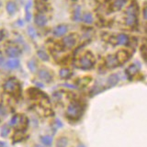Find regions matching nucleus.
Wrapping results in <instances>:
<instances>
[{
	"mask_svg": "<svg viewBox=\"0 0 147 147\" xmlns=\"http://www.w3.org/2000/svg\"><path fill=\"white\" fill-rule=\"evenodd\" d=\"M83 113L82 106L77 102H73L68 106L66 110V116L70 119H77Z\"/></svg>",
	"mask_w": 147,
	"mask_h": 147,
	"instance_id": "1",
	"label": "nucleus"
},
{
	"mask_svg": "<svg viewBox=\"0 0 147 147\" xmlns=\"http://www.w3.org/2000/svg\"><path fill=\"white\" fill-rule=\"evenodd\" d=\"M137 12H138V7L136 5L134 4H131L130 7H128L127 11H126V20H125V22L128 26H134L135 23H136V20H137Z\"/></svg>",
	"mask_w": 147,
	"mask_h": 147,
	"instance_id": "2",
	"label": "nucleus"
},
{
	"mask_svg": "<svg viewBox=\"0 0 147 147\" xmlns=\"http://www.w3.org/2000/svg\"><path fill=\"white\" fill-rule=\"evenodd\" d=\"M4 90L9 94H13L15 93L17 90L20 89V85H18V82L16 78H9L8 80L5 82V84L3 86Z\"/></svg>",
	"mask_w": 147,
	"mask_h": 147,
	"instance_id": "3",
	"label": "nucleus"
},
{
	"mask_svg": "<svg viewBox=\"0 0 147 147\" xmlns=\"http://www.w3.org/2000/svg\"><path fill=\"white\" fill-rule=\"evenodd\" d=\"M77 66L83 70H90L94 66V61L89 55H84L77 62Z\"/></svg>",
	"mask_w": 147,
	"mask_h": 147,
	"instance_id": "4",
	"label": "nucleus"
},
{
	"mask_svg": "<svg viewBox=\"0 0 147 147\" xmlns=\"http://www.w3.org/2000/svg\"><path fill=\"white\" fill-rule=\"evenodd\" d=\"M63 45L64 48L66 49H71L76 43V36L75 34H70L68 36H65L63 39Z\"/></svg>",
	"mask_w": 147,
	"mask_h": 147,
	"instance_id": "5",
	"label": "nucleus"
},
{
	"mask_svg": "<svg viewBox=\"0 0 147 147\" xmlns=\"http://www.w3.org/2000/svg\"><path fill=\"white\" fill-rule=\"evenodd\" d=\"M6 53L11 58H17L21 54V50L17 46H9L6 49Z\"/></svg>",
	"mask_w": 147,
	"mask_h": 147,
	"instance_id": "6",
	"label": "nucleus"
},
{
	"mask_svg": "<svg viewBox=\"0 0 147 147\" xmlns=\"http://www.w3.org/2000/svg\"><path fill=\"white\" fill-rule=\"evenodd\" d=\"M38 76H39L40 79H41L46 83H50L53 80L52 74H51V72L49 70H47V69H40L38 73Z\"/></svg>",
	"mask_w": 147,
	"mask_h": 147,
	"instance_id": "7",
	"label": "nucleus"
},
{
	"mask_svg": "<svg viewBox=\"0 0 147 147\" xmlns=\"http://www.w3.org/2000/svg\"><path fill=\"white\" fill-rule=\"evenodd\" d=\"M68 31V27L66 25H59L57 27H55L53 29V35L56 37H62L64 34H66V32Z\"/></svg>",
	"mask_w": 147,
	"mask_h": 147,
	"instance_id": "8",
	"label": "nucleus"
},
{
	"mask_svg": "<svg viewBox=\"0 0 147 147\" xmlns=\"http://www.w3.org/2000/svg\"><path fill=\"white\" fill-rule=\"evenodd\" d=\"M119 60L117 58V56H115V55H109L106 59V64H107V66L109 67V68H114L118 66L119 64Z\"/></svg>",
	"mask_w": 147,
	"mask_h": 147,
	"instance_id": "9",
	"label": "nucleus"
},
{
	"mask_svg": "<svg viewBox=\"0 0 147 147\" xmlns=\"http://www.w3.org/2000/svg\"><path fill=\"white\" fill-rule=\"evenodd\" d=\"M34 21H35V24L39 27H43L47 24V18L46 16H44L43 14H37L35 16V18H34Z\"/></svg>",
	"mask_w": 147,
	"mask_h": 147,
	"instance_id": "10",
	"label": "nucleus"
},
{
	"mask_svg": "<svg viewBox=\"0 0 147 147\" xmlns=\"http://www.w3.org/2000/svg\"><path fill=\"white\" fill-rule=\"evenodd\" d=\"M20 66V61L18 59L13 58L6 63V68L7 69H16Z\"/></svg>",
	"mask_w": 147,
	"mask_h": 147,
	"instance_id": "11",
	"label": "nucleus"
},
{
	"mask_svg": "<svg viewBox=\"0 0 147 147\" xmlns=\"http://www.w3.org/2000/svg\"><path fill=\"white\" fill-rule=\"evenodd\" d=\"M119 80V78L117 74H112V75H110L108 78V84L109 86H113L118 84Z\"/></svg>",
	"mask_w": 147,
	"mask_h": 147,
	"instance_id": "12",
	"label": "nucleus"
},
{
	"mask_svg": "<svg viewBox=\"0 0 147 147\" xmlns=\"http://www.w3.org/2000/svg\"><path fill=\"white\" fill-rule=\"evenodd\" d=\"M7 11L9 15H14L17 11V5L12 2V1H9L7 4Z\"/></svg>",
	"mask_w": 147,
	"mask_h": 147,
	"instance_id": "13",
	"label": "nucleus"
},
{
	"mask_svg": "<svg viewBox=\"0 0 147 147\" xmlns=\"http://www.w3.org/2000/svg\"><path fill=\"white\" fill-rule=\"evenodd\" d=\"M31 6H32V2L31 0H29L28 3L26 4L25 6V12H26V20L27 21H30V18H31Z\"/></svg>",
	"mask_w": 147,
	"mask_h": 147,
	"instance_id": "14",
	"label": "nucleus"
},
{
	"mask_svg": "<svg viewBox=\"0 0 147 147\" xmlns=\"http://www.w3.org/2000/svg\"><path fill=\"white\" fill-rule=\"evenodd\" d=\"M116 56L119 60V62H125L129 58V53L126 51H119Z\"/></svg>",
	"mask_w": 147,
	"mask_h": 147,
	"instance_id": "15",
	"label": "nucleus"
},
{
	"mask_svg": "<svg viewBox=\"0 0 147 147\" xmlns=\"http://www.w3.org/2000/svg\"><path fill=\"white\" fill-rule=\"evenodd\" d=\"M71 75H72V72H71L70 69H68V68H63L59 72L60 77L64 78V79H65V78H69L71 76Z\"/></svg>",
	"mask_w": 147,
	"mask_h": 147,
	"instance_id": "16",
	"label": "nucleus"
},
{
	"mask_svg": "<svg viewBox=\"0 0 147 147\" xmlns=\"http://www.w3.org/2000/svg\"><path fill=\"white\" fill-rule=\"evenodd\" d=\"M117 41L121 45H126L129 41V37L126 34H119L117 37Z\"/></svg>",
	"mask_w": 147,
	"mask_h": 147,
	"instance_id": "17",
	"label": "nucleus"
},
{
	"mask_svg": "<svg viewBox=\"0 0 147 147\" xmlns=\"http://www.w3.org/2000/svg\"><path fill=\"white\" fill-rule=\"evenodd\" d=\"M40 142L46 146H51L53 144V137L49 135H44L40 137Z\"/></svg>",
	"mask_w": 147,
	"mask_h": 147,
	"instance_id": "18",
	"label": "nucleus"
},
{
	"mask_svg": "<svg viewBox=\"0 0 147 147\" xmlns=\"http://www.w3.org/2000/svg\"><path fill=\"white\" fill-rule=\"evenodd\" d=\"M68 145V139L66 137L59 138L56 142V147H67Z\"/></svg>",
	"mask_w": 147,
	"mask_h": 147,
	"instance_id": "19",
	"label": "nucleus"
},
{
	"mask_svg": "<svg viewBox=\"0 0 147 147\" xmlns=\"http://www.w3.org/2000/svg\"><path fill=\"white\" fill-rule=\"evenodd\" d=\"M127 0H115V2L113 3V7L115 9H117V10H119V9H121L124 7V5L126 4Z\"/></svg>",
	"mask_w": 147,
	"mask_h": 147,
	"instance_id": "20",
	"label": "nucleus"
},
{
	"mask_svg": "<svg viewBox=\"0 0 147 147\" xmlns=\"http://www.w3.org/2000/svg\"><path fill=\"white\" fill-rule=\"evenodd\" d=\"M37 54H38V56L40 60H42V61H49V55L47 54V53L44 52V51L42 50H40L38 51V53H37Z\"/></svg>",
	"mask_w": 147,
	"mask_h": 147,
	"instance_id": "21",
	"label": "nucleus"
},
{
	"mask_svg": "<svg viewBox=\"0 0 147 147\" xmlns=\"http://www.w3.org/2000/svg\"><path fill=\"white\" fill-rule=\"evenodd\" d=\"M21 121V119H20V116H18V115H15V116H13L10 119V121H9V125L10 126H17V124H18Z\"/></svg>",
	"mask_w": 147,
	"mask_h": 147,
	"instance_id": "22",
	"label": "nucleus"
},
{
	"mask_svg": "<svg viewBox=\"0 0 147 147\" xmlns=\"http://www.w3.org/2000/svg\"><path fill=\"white\" fill-rule=\"evenodd\" d=\"M83 21L85 23H87V24H91L92 22H93V16H92V14L90 13H86L84 16L82 18Z\"/></svg>",
	"mask_w": 147,
	"mask_h": 147,
	"instance_id": "23",
	"label": "nucleus"
},
{
	"mask_svg": "<svg viewBox=\"0 0 147 147\" xmlns=\"http://www.w3.org/2000/svg\"><path fill=\"white\" fill-rule=\"evenodd\" d=\"M9 132H10V128H9L7 125L2 126L1 131H0V134H1L2 137H4V138L7 137V135L9 134Z\"/></svg>",
	"mask_w": 147,
	"mask_h": 147,
	"instance_id": "24",
	"label": "nucleus"
},
{
	"mask_svg": "<svg viewBox=\"0 0 147 147\" xmlns=\"http://www.w3.org/2000/svg\"><path fill=\"white\" fill-rule=\"evenodd\" d=\"M127 71L129 73V75L131 76H134L136 75V74L138 73V71H139V69H138L137 65H135V64H131V65H130L128 67Z\"/></svg>",
	"mask_w": 147,
	"mask_h": 147,
	"instance_id": "25",
	"label": "nucleus"
},
{
	"mask_svg": "<svg viewBox=\"0 0 147 147\" xmlns=\"http://www.w3.org/2000/svg\"><path fill=\"white\" fill-rule=\"evenodd\" d=\"M80 18H81V10H80V7H78L76 8L75 13H74V20L76 21H78V20H80Z\"/></svg>",
	"mask_w": 147,
	"mask_h": 147,
	"instance_id": "26",
	"label": "nucleus"
},
{
	"mask_svg": "<svg viewBox=\"0 0 147 147\" xmlns=\"http://www.w3.org/2000/svg\"><path fill=\"white\" fill-rule=\"evenodd\" d=\"M28 33H29V35L31 37V38H36L37 37V33H36V30H34L33 27L30 26L29 28H28Z\"/></svg>",
	"mask_w": 147,
	"mask_h": 147,
	"instance_id": "27",
	"label": "nucleus"
},
{
	"mask_svg": "<svg viewBox=\"0 0 147 147\" xmlns=\"http://www.w3.org/2000/svg\"><path fill=\"white\" fill-rule=\"evenodd\" d=\"M28 67H29V69L31 71V72H35L36 69H37V65H36V63L33 61V60H30V61L28 63Z\"/></svg>",
	"mask_w": 147,
	"mask_h": 147,
	"instance_id": "28",
	"label": "nucleus"
},
{
	"mask_svg": "<svg viewBox=\"0 0 147 147\" xmlns=\"http://www.w3.org/2000/svg\"><path fill=\"white\" fill-rule=\"evenodd\" d=\"M6 114H7V111H6V109H5L2 106H0V116H6Z\"/></svg>",
	"mask_w": 147,
	"mask_h": 147,
	"instance_id": "29",
	"label": "nucleus"
},
{
	"mask_svg": "<svg viewBox=\"0 0 147 147\" xmlns=\"http://www.w3.org/2000/svg\"><path fill=\"white\" fill-rule=\"evenodd\" d=\"M15 136H18V138H17V142H18V141H20V140L22 139V138H23V133H22V132H16Z\"/></svg>",
	"mask_w": 147,
	"mask_h": 147,
	"instance_id": "30",
	"label": "nucleus"
},
{
	"mask_svg": "<svg viewBox=\"0 0 147 147\" xmlns=\"http://www.w3.org/2000/svg\"><path fill=\"white\" fill-rule=\"evenodd\" d=\"M4 62H5V58L3 56V54L0 53V65H1L2 63H4Z\"/></svg>",
	"mask_w": 147,
	"mask_h": 147,
	"instance_id": "31",
	"label": "nucleus"
},
{
	"mask_svg": "<svg viewBox=\"0 0 147 147\" xmlns=\"http://www.w3.org/2000/svg\"><path fill=\"white\" fill-rule=\"evenodd\" d=\"M0 147H7V144L5 142H0Z\"/></svg>",
	"mask_w": 147,
	"mask_h": 147,
	"instance_id": "32",
	"label": "nucleus"
},
{
	"mask_svg": "<svg viewBox=\"0 0 147 147\" xmlns=\"http://www.w3.org/2000/svg\"><path fill=\"white\" fill-rule=\"evenodd\" d=\"M144 17L145 20H147V7L144 8Z\"/></svg>",
	"mask_w": 147,
	"mask_h": 147,
	"instance_id": "33",
	"label": "nucleus"
},
{
	"mask_svg": "<svg viewBox=\"0 0 147 147\" xmlns=\"http://www.w3.org/2000/svg\"><path fill=\"white\" fill-rule=\"evenodd\" d=\"M46 1H47V0H37V2H41V3H44Z\"/></svg>",
	"mask_w": 147,
	"mask_h": 147,
	"instance_id": "34",
	"label": "nucleus"
},
{
	"mask_svg": "<svg viewBox=\"0 0 147 147\" xmlns=\"http://www.w3.org/2000/svg\"><path fill=\"white\" fill-rule=\"evenodd\" d=\"M2 38H3V35H2V31H0V40H2Z\"/></svg>",
	"mask_w": 147,
	"mask_h": 147,
	"instance_id": "35",
	"label": "nucleus"
},
{
	"mask_svg": "<svg viewBox=\"0 0 147 147\" xmlns=\"http://www.w3.org/2000/svg\"><path fill=\"white\" fill-rule=\"evenodd\" d=\"M77 147H86V146H85L84 144H79V145H78Z\"/></svg>",
	"mask_w": 147,
	"mask_h": 147,
	"instance_id": "36",
	"label": "nucleus"
},
{
	"mask_svg": "<svg viewBox=\"0 0 147 147\" xmlns=\"http://www.w3.org/2000/svg\"><path fill=\"white\" fill-rule=\"evenodd\" d=\"M34 147H42L41 145H39V144H36V145H34Z\"/></svg>",
	"mask_w": 147,
	"mask_h": 147,
	"instance_id": "37",
	"label": "nucleus"
}]
</instances>
